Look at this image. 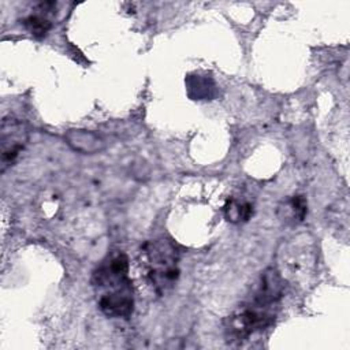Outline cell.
<instances>
[{"mask_svg":"<svg viewBox=\"0 0 350 350\" xmlns=\"http://www.w3.org/2000/svg\"><path fill=\"white\" fill-rule=\"evenodd\" d=\"M283 279L275 268H268L260 279L253 297L228 316L226 332L230 340H243L252 334L268 328L276 316L283 297Z\"/></svg>","mask_w":350,"mask_h":350,"instance_id":"1","label":"cell"},{"mask_svg":"<svg viewBox=\"0 0 350 350\" xmlns=\"http://www.w3.org/2000/svg\"><path fill=\"white\" fill-rule=\"evenodd\" d=\"M129 258L123 252L108 254L93 271L92 286L100 310L108 317L127 319L134 309Z\"/></svg>","mask_w":350,"mask_h":350,"instance_id":"2","label":"cell"},{"mask_svg":"<svg viewBox=\"0 0 350 350\" xmlns=\"http://www.w3.org/2000/svg\"><path fill=\"white\" fill-rule=\"evenodd\" d=\"M146 276L157 294L174 287L179 278V252L176 246L164 238L144 245Z\"/></svg>","mask_w":350,"mask_h":350,"instance_id":"3","label":"cell"},{"mask_svg":"<svg viewBox=\"0 0 350 350\" xmlns=\"http://www.w3.org/2000/svg\"><path fill=\"white\" fill-rule=\"evenodd\" d=\"M0 153H1V171H4L23 150L29 133L26 124L15 118H5L0 129Z\"/></svg>","mask_w":350,"mask_h":350,"instance_id":"4","label":"cell"},{"mask_svg":"<svg viewBox=\"0 0 350 350\" xmlns=\"http://www.w3.org/2000/svg\"><path fill=\"white\" fill-rule=\"evenodd\" d=\"M68 144L75 149L83 153H93L103 148V141L98 135L85 131V130H72L66 135Z\"/></svg>","mask_w":350,"mask_h":350,"instance_id":"5","label":"cell"},{"mask_svg":"<svg viewBox=\"0 0 350 350\" xmlns=\"http://www.w3.org/2000/svg\"><path fill=\"white\" fill-rule=\"evenodd\" d=\"M187 92L189 96L193 100H208L213 96V90H215V83L213 79L206 75H189L187 81Z\"/></svg>","mask_w":350,"mask_h":350,"instance_id":"6","label":"cell"},{"mask_svg":"<svg viewBox=\"0 0 350 350\" xmlns=\"http://www.w3.org/2000/svg\"><path fill=\"white\" fill-rule=\"evenodd\" d=\"M253 213V206L249 202L230 200L224 205V216L230 223H241L250 219Z\"/></svg>","mask_w":350,"mask_h":350,"instance_id":"7","label":"cell"},{"mask_svg":"<svg viewBox=\"0 0 350 350\" xmlns=\"http://www.w3.org/2000/svg\"><path fill=\"white\" fill-rule=\"evenodd\" d=\"M22 25L30 34H33L34 37H40V38L45 37L48 34V31L52 29V22L49 21V18L46 15H44V12L27 15L22 21Z\"/></svg>","mask_w":350,"mask_h":350,"instance_id":"8","label":"cell"},{"mask_svg":"<svg viewBox=\"0 0 350 350\" xmlns=\"http://www.w3.org/2000/svg\"><path fill=\"white\" fill-rule=\"evenodd\" d=\"M288 206H290V209H291V217H293L294 220H297V221H302L304 217H305V215H306V211H308L305 198L301 197V196H297V197H294V198L288 202Z\"/></svg>","mask_w":350,"mask_h":350,"instance_id":"9","label":"cell"}]
</instances>
